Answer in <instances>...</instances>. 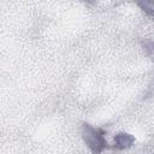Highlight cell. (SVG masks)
<instances>
[{
	"label": "cell",
	"mask_w": 154,
	"mask_h": 154,
	"mask_svg": "<svg viewBox=\"0 0 154 154\" xmlns=\"http://www.w3.org/2000/svg\"><path fill=\"white\" fill-rule=\"evenodd\" d=\"M138 6L150 16H154V1H141Z\"/></svg>",
	"instance_id": "3957f363"
},
{
	"label": "cell",
	"mask_w": 154,
	"mask_h": 154,
	"mask_svg": "<svg viewBox=\"0 0 154 154\" xmlns=\"http://www.w3.org/2000/svg\"><path fill=\"white\" fill-rule=\"evenodd\" d=\"M135 142V137L128 132H119L114 136V148L126 149L130 148Z\"/></svg>",
	"instance_id": "7a4b0ae2"
},
{
	"label": "cell",
	"mask_w": 154,
	"mask_h": 154,
	"mask_svg": "<svg viewBox=\"0 0 154 154\" xmlns=\"http://www.w3.org/2000/svg\"><path fill=\"white\" fill-rule=\"evenodd\" d=\"M143 48H144L147 55L152 60H154V42H152V41L150 42H144L143 43Z\"/></svg>",
	"instance_id": "277c9868"
},
{
	"label": "cell",
	"mask_w": 154,
	"mask_h": 154,
	"mask_svg": "<svg viewBox=\"0 0 154 154\" xmlns=\"http://www.w3.org/2000/svg\"><path fill=\"white\" fill-rule=\"evenodd\" d=\"M103 135L105 131H102L101 129H96L90 124L85 123L82 126V137L94 154H100L107 147V142Z\"/></svg>",
	"instance_id": "6da1fadb"
}]
</instances>
